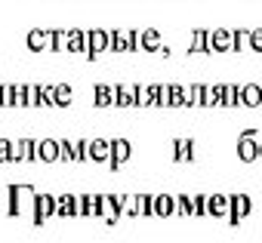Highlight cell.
Here are the masks:
<instances>
[{
	"label": "cell",
	"instance_id": "cell-20",
	"mask_svg": "<svg viewBox=\"0 0 262 243\" xmlns=\"http://www.w3.org/2000/svg\"><path fill=\"white\" fill-rule=\"evenodd\" d=\"M93 105H96V108H108V105H114V86H108V83H96V86H93Z\"/></svg>",
	"mask_w": 262,
	"mask_h": 243
},
{
	"label": "cell",
	"instance_id": "cell-9",
	"mask_svg": "<svg viewBox=\"0 0 262 243\" xmlns=\"http://www.w3.org/2000/svg\"><path fill=\"white\" fill-rule=\"evenodd\" d=\"M228 209H231L228 194H207V215H213V218H225Z\"/></svg>",
	"mask_w": 262,
	"mask_h": 243
},
{
	"label": "cell",
	"instance_id": "cell-23",
	"mask_svg": "<svg viewBox=\"0 0 262 243\" xmlns=\"http://www.w3.org/2000/svg\"><path fill=\"white\" fill-rule=\"evenodd\" d=\"M133 203H136V218H139V215H142V218L155 215V197H151V194H136Z\"/></svg>",
	"mask_w": 262,
	"mask_h": 243
},
{
	"label": "cell",
	"instance_id": "cell-18",
	"mask_svg": "<svg viewBox=\"0 0 262 243\" xmlns=\"http://www.w3.org/2000/svg\"><path fill=\"white\" fill-rule=\"evenodd\" d=\"M173 160H176V163L194 160V142H191V139H176V142H173Z\"/></svg>",
	"mask_w": 262,
	"mask_h": 243
},
{
	"label": "cell",
	"instance_id": "cell-33",
	"mask_svg": "<svg viewBox=\"0 0 262 243\" xmlns=\"http://www.w3.org/2000/svg\"><path fill=\"white\" fill-rule=\"evenodd\" d=\"M123 34H126V53H136V50H139V31L126 28Z\"/></svg>",
	"mask_w": 262,
	"mask_h": 243
},
{
	"label": "cell",
	"instance_id": "cell-1",
	"mask_svg": "<svg viewBox=\"0 0 262 243\" xmlns=\"http://www.w3.org/2000/svg\"><path fill=\"white\" fill-rule=\"evenodd\" d=\"M228 203H231V209H228V225L231 228H237L247 215H250V209H253V200H250V194H228Z\"/></svg>",
	"mask_w": 262,
	"mask_h": 243
},
{
	"label": "cell",
	"instance_id": "cell-14",
	"mask_svg": "<svg viewBox=\"0 0 262 243\" xmlns=\"http://www.w3.org/2000/svg\"><path fill=\"white\" fill-rule=\"evenodd\" d=\"M216 89H219V105L222 108H241L237 83H216Z\"/></svg>",
	"mask_w": 262,
	"mask_h": 243
},
{
	"label": "cell",
	"instance_id": "cell-11",
	"mask_svg": "<svg viewBox=\"0 0 262 243\" xmlns=\"http://www.w3.org/2000/svg\"><path fill=\"white\" fill-rule=\"evenodd\" d=\"M198 53H210V31L207 28H194L191 31V43H188V56H198Z\"/></svg>",
	"mask_w": 262,
	"mask_h": 243
},
{
	"label": "cell",
	"instance_id": "cell-28",
	"mask_svg": "<svg viewBox=\"0 0 262 243\" xmlns=\"http://www.w3.org/2000/svg\"><path fill=\"white\" fill-rule=\"evenodd\" d=\"M108 34H111V46H108V50H111V53H126V34H123L120 28H111Z\"/></svg>",
	"mask_w": 262,
	"mask_h": 243
},
{
	"label": "cell",
	"instance_id": "cell-34",
	"mask_svg": "<svg viewBox=\"0 0 262 243\" xmlns=\"http://www.w3.org/2000/svg\"><path fill=\"white\" fill-rule=\"evenodd\" d=\"M10 160H13V142L0 139V163H10Z\"/></svg>",
	"mask_w": 262,
	"mask_h": 243
},
{
	"label": "cell",
	"instance_id": "cell-17",
	"mask_svg": "<svg viewBox=\"0 0 262 243\" xmlns=\"http://www.w3.org/2000/svg\"><path fill=\"white\" fill-rule=\"evenodd\" d=\"M90 43H86V31L83 28H68V50L65 53H83L86 56Z\"/></svg>",
	"mask_w": 262,
	"mask_h": 243
},
{
	"label": "cell",
	"instance_id": "cell-38",
	"mask_svg": "<svg viewBox=\"0 0 262 243\" xmlns=\"http://www.w3.org/2000/svg\"><path fill=\"white\" fill-rule=\"evenodd\" d=\"M86 148H90V139L74 142V154H77V160H86Z\"/></svg>",
	"mask_w": 262,
	"mask_h": 243
},
{
	"label": "cell",
	"instance_id": "cell-29",
	"mask_svg": "<svg viewBox=\"0 0 262 243\" xmlns=\"http://www.w3.org/2000/svg\"><path fill=\"white\" fill-rule=\"evenodd\" d=\"M191 215L207 218V194H191Z\"/></svg>",
	"mask_w": 262,
	"mask_h": 243
},
{
	"label": "cell",
	"instance_id": "cell-6",
	"mask_svg": "<svg viewBox=\"0 0 262 243\" xmlns=\"http://www.w3.org/2000/svg\"><path fill=\"white\" fill-rule=\"evenodd\" d=\"M86 160H93V163H108V160H111V139H90Z\"/></svg>",
	"mask_w": 262,
	"mask_h": 243
},
{
	"label": "cell",
	"instance_id": "cell-19",
	"mask_svg": "<svg viewBox=\"0 0 262 243\" xmlns=\"http://www.w3.org/2000/svg\"><path fill=\"white\" fill-rule=\"evenodd\" d=\"M139 50H145V53H158V50H161V31H158V28H145V31H139Z\"/></svg>",
	"mask_w": 262,
	"mask_h": 243
},
{
	"label": "cell",
	"instance_id": "cell-31",
	"mask_svg": "<svg viewBox=\"0 0 262 243\" xmlns=\"http://www.w3.org/2000/svg\"><path fill=\"white\" fill-rule=\"evenodd\" d=\"M37 89H40V108H56L53 86H50V83H37Z\"/></svg>",
	"mask_w": 262,
	"mask_h": 243
},
{
	"label": "cell",
	"instance_id": "cell-39",
	"mask_svg": "<svg viewBox=\"0 0 262 243\" xmlns=\"http://www.w3.org/2000/svg\"><path fill=\"white\" fill-rule=\"evenodd\" d=\"M0 108H4V83H0Z\"/></svg>",
	"mask_w": 262,
	"mask_h": 243
},
{
	"label": "cell",
	"instance_id": "cell-7",
	"mask_svg": "<svg viewBox=\"0 0 262 243\" xmlns=\"http://www.w3.org/2000/svg\"><path fill=\"white\" fill-rule=\"evenodd\" d=\"M237 99H241V108H259L262 105V86L244 83V86H237Z\"/></svg>",
	"mask_w": 262,
	"mask_h": 243
},
{
	"label": "cell",
	"instance_id": "cell-10",
	"mask_svg": "<svg viewBox=\"0 0 262 243\" xmlns=\"http://www.w3.org/2000/svg\"><path fill=\"white\" fill-rule=\"evenodd\" d=\"M114 105L117 108H136V86L133 83H117L114 86Z\"/></svg>",
	"mask_w": 262,
	"mask_h": 243
},
{
	"label": "cell",
	"instance_id": "cell-40",
	"mask_svg": "<svg viewBox=\"0 0 262 243\" xmlns=\"http://www.w3.org/2000/svg\"><path fill=\"white\" fill-rule=\"evenodd\" d=\"M259 160H262V142H259Z\"/></svg>",
	"mask_w": 262,
	"mask_h": 243
},
{
	"label": "cell",
	"instance_id": "cell-13",
	"mask_svg": "<svg viewBox=\"0 0 262 243\" xmlns=\"http://www.w3.org/2000/svg\"><path fill=\"white\" fill-rule=\"evenodd\" d=\"M56 215H62V218H74V215H80L77 197H74V194H62V197H56Z\"/></svg>",
	"mask_w": 262,
	"mask_h": 243
},
{
	"label": "cell",
	"instance_id": "cell-37",
	"mask_svg": "<svg viewBox=\"0 0 262 243\" xmlns=\"http://www.w3.org/2000/svg\"><path fill=\"white\" fill-rule=\"evenodd\" d=\"M28 105L31 108H40V89H37V83L28 86Z\"/></svg>",
	"mask_w": 262,
	"mask_h": 243
},
{
	"label": "cell",
	"instance_id": "cell-2",
	"mask_svg": "<svg viewBox=\"0 0 262 243\" xmlns=\"http://www.w3.org/2000/svg\"><path fill=\"white\" fill-rule=\"evenodd\" d=\"M86 43H90L86 59H90V62H96L102 53H108V46H111V34H108L105 28H93V31H86Z\"/></svg>",
	"mask_w": 262,
	"mask_h": 243
},
{
	"label": "cell",
	"instance_id": "cell-8",
	"mask_svg": "<svg viewBox=\"0 0 262 243\" xmlns=\"http://www.w3.org/2000/svg\"><path fill=\"white\" fill-rule=\"evenodd\" d=\"M231 28H216L210 31V53H231Z\"/></svg>",
	"mask_w": 262,
	"mask_h": 243
},
{
	"label": "cell",
	"instance_id": "cell-27",
	"mask_svg": "<svg viewBox=\"0 0 262 243\" xmlns=\"http://www.w3.org/2000/svg\"><path fill=\"white\" fill-rule=\"evenodd\" d=\"M13 108H28V83H13Z\"/></svg>",
	"mask_w": 262,
	"mask_h": 243
},
{
	"label": "cell",
	"instance_id": "cell-4",
	"mask_svg": "<svg viewBox=\"0 0 262 243\" xmlns=\"http://www.w3.org/2000/svg\"><path fill=\"white\" fill-rule=\"evenodd\" d=\"M237 157L244 163H253L259 160V142H256V130H244L237 136Z\"/></svg>",
	"mask_w": 262,
	"mask_h": 243
},
{
	"label": "cell",
	"instance_id": "cell-24",
	"mask_svg": "<svg viewBox=\"0 0 262 243\" xmlns=\"http://www.w3.org/2000/svg\"><path fill=\"white\" fill-rule=\"evenodd\" d=\"M50 46H53V53H65L68 50V28H53L50 31Z\"/></svg>",
	"mask_w": 262,
	"mask_h": 243
},
{
	"label": "cell",
	"instance_id": "cell-5",
	"mask_svg": "<svg viewBox=\"0 0 262 243\" xmlns=\"http://www.w3.org/2000/svg\"><path fill=\"white\" fill-rule=\"evenodd\" d=\"M129 157H133V145H129V139H111V160H108V169H120Z\"/></svg>",
	"mask_w": 262,
	"mask_h": 243
},
{
	"label": "cell",
	"instance_id": "cell-22",
	"mask_svg": "<svg viewBox=\"0 0 262 243\" xmlns=\"http://www.w3.org/2000/svg\"><path fill=\"white\" fill-rule=\"evenodd\" d=\"M155 215H161V218L176 215V197H170V194H155Z\"/></svg>",
	"mask_w": 262,
	"mask_h": 243
},
{
	"label": "cell",
	"instance_id": "cell-30",
	"mask_svg": "<svg viewBox=\"0 0 262 243\" xmlns=\"http://www.w3.org/2000/svg\"><path fill=\"white\" fill-rule=\"evenodd\" d=\"M59 160H68V163H74V160H77V154H74V142L59 139Z\"/></svg>",
	"mask_w": 262,
	"mask_h": 243
},
{
	"label": "cell",
	"instance_id": "cell-15",
	"mask_svg": "<svg viewBox=\"0 0 262 243\" xmlns=\"http://www.w3.org/2000/svg\"><path fill=\"white\" fill-rule=\"evenodd\" d=\"M37 160L56 163L59 160V139H40L37 142Z\"/></svg>",
	"mask_w": 262,
	"mask_h": 243
},
{
	"label": "cell",
	"instance_id": "cell-36",
	"mask_svg": "<svg viewBox=\"0 0 262 243\" xmlns=\"http://www.w3.org/2000/svg\"><path fill=\"white\" fill-rule=\"evenodd\" d=\"M250 50L253 53H262V28H253L250 31Z\"/></svg>",
	"mask_w": 262,
	"mask_h": 243
},
{
	"label": "cell",
	"instance_id": "cell-16",
	"mask_svg": "<svg viewBox=\"0 0 262 243\" xmlns=\"http://www.w3.org/2000/svg\"><path fill=\"white\" fill-rule=\"evenodd\" d=\"M25 43H28L31 53H43V50L50 46V31H43V28H31L28 37H25Z\"/></svg>",
	"mask_w": 262,
	"mask_h": 243
},
{
	"label": "cell",
	"instance_id": "cell-21",
	"mask_svg": "<svg viewBox=\"0 0 262 243\" xmlns=\"http://www.w3.org/2000/svg\"><path fill=\"white\" fill-rule=\"evenodd\" d=\"M99 200H102V194H80L77 197V206H80V215L83 218H90V215H99Z\"/></svg>",
	"mask_w": 262,
	"mask_h": 243
},
{
	"label": "cell",
	"instance_id": "cell-26",
	"mask_svg": "<svg viewBox=\"0 0 262 243\" xmlns=\"http://www.w3.org/2000/svg\"><path fill=\"white\" fill-rule=\"evenodd\" d=\"M53 99H56V108H68L71 99H74V92H71L68 83H56V86H53Z\"/></svg>",
	"mask_w": 262,
	"mask_h": 243
},
{
	"label": "cell",
	"instance_id": "cell-32",
	"mask_svg": "<svg viewBox=\"0 0 262 243\" xmlns=\"http://www.w3.org/2000/svg\"><path fill=\"white\" fill-rule=\"evenodd\" d=\"M176 215H191V194H179L176 197Z\"/></svg>",
	"mask_w": 262,
	"mask_h": 243
},
{
	"label": "cell",
	"instance_id": "cell-12",
	"mask_svg": "<svg viewBox=\"0 0 262 243\" xmlns=\"http://www.w3.org/2000/svg\"><path fill=\"white\" fill-rule=\"evenodd\" d=\"M158 89H161V83H139L136 86V108L155 105L158 102Z\"/></svg>",
	"mask_w": 262,
	"mask_h": 243
},
{
	"label": "cell",
	"instance_id": "cell-3",
	"mask_svg": "<svg viewBox=\"0 0 262 243\" xmlns=\"http://www.w3.org/2000/svg\"><path fill=\"white\" fill-rule=\"evenodd\" d=\"M31 206H34V218H31L34 225H47L56 215V197L53 194H34Z\"/></svg>",
	"mask_w": 262,
	"mask_h": 243
},
{
	"label": "cell",
	"instance_id": "cell-25",
	"mask_svg": "<svg viewBox=\"0 0 262 243\" xmlns=\"http://www.w3.org/2000/svg\"><path fill=\"white\" fill-rule=\"evenodd\" d=\"M231 53H244V50H250V31L247 28H231Z\"/></svg>",
	"mask_w": 262,
	"mask_h": 243
},
{
	"label": "cell",
	"instance_id": "cell-35",
	"mask_svg": "<svg viewBox=\"0 0 262 243\" xmlns=\"http://www.w3.org/2000/svg\"><path fill=\"white\" fill-rule=\"evenodd\" d=\"M158 108H170V83H161V89H158V102H155Z\"/></svg>",
	"mask_w": 262,
	"mask_h": 243
}]
</instances>
